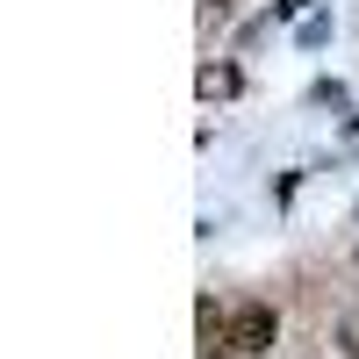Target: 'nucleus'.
I'll return each mask as SVG.
<instances>
[{"instance_id": "5", "label": "nucleus", "mask_w": 359, "mask_h": 359, "mask_svg": "<svg viewBox=\"0 0 359 359\" xmlns=\"http://www.w3.org/2000/svg\"><path fill=\"white\" fill-rule=\"evenodd\" d=\"M201 8H208V15H223V0H201Z\"/></svg>"}, {"instance_id": "3", "label": "nucleus", "mask_w": 359, "mask_h": 359, "mask_svg": "<svg viewBox=\"0 0 359 359\" xmlns=\"http://www.w3.org/2000/svg\"><path fill=\"white\" fill-rule=\"evenodd\" d=\"M338 345H345V352L359 359V316H345V323H338Z\"/></svg>"}, {"instance_id": "1", "label": "nucleus", "mask_w": 359, "mask_h": 359, "mask_svg": "<svg viewBox=\"0 0 359 359\" xmlns=\"http://www.w3.org/2000/svg\"><path fill=\"white\" fill-rule=\"evenodd\" d=\"M223 331H230V352H273V331H280V323H273L266 302H237Z\"/></svg>"}, {"instance_id": "4", "label": "nucleus", "mask_w": 359, "mask_h": 359, "mask_svg": "<svg viewBox=\"0 0 359 359\" xmlns=\"http://www.w3.org/2000/svg\"><path fill=\"white\" fill-rule=\"evenodd\" d=\"M302 8H309V0H273V22H294Z\"/></svg>"}, {"instance_id": "2", "label": "nucleus", "mask_w": 359, "mask_h": 359, "mask_svg": "<svg viewBox=\"0 0 359 359\" xmlns=\"http://www.w3.org/2000/svg\"><path fill=\"white\" fill-rule=\"evenodd\" d=\"M237 86H245V72H237V65H223V72H201V94H237Z\"/></svg>"}]
</instances>
